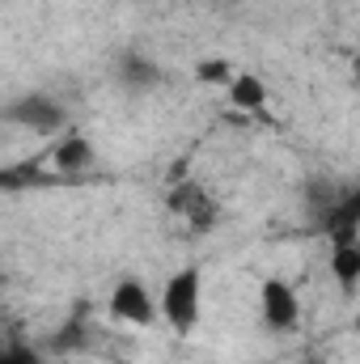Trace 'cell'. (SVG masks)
Instances as JSON below:
<instances>
[{
	"instance_id": "6da1fadb",
	"label": "cell",
	"mask_w": 360,
	"mask_h": 364,
	"mask_svg": "<svg viewBox=\"0 0 360 364\" xmlns=\"http://www.w3.org/2000/svg\"><path fill=\"white\" fill-rule=\"evenodd\" d=\"M199 309H203V272L199 267H182L166 279L162 288V318L174 326V331H195L199 322Z\"/></svg>"
},
{
	"instance_id": "7a4b0ae2",
	"label": "cell",
	"mask_w": 360,
	"mask_h": 364,
	"mask_svg": "<svg viewBox=\"0 0 360 364\" xmlns=\"http://www.w3.org/2000/svg\"><path fill=\"white\" fill-rule=\"evenodd\" d=\"M259 318H263V326L275 331V335H284V331L297 326L301 301H297V292H292L288 279H275V275L263 279V288H259Z\"/></svg>"
},
{
	"instance_id": "3957f363",
	"label": "cell",
	"mask_w": 360,
	"mask_h": 364,
	"mask_svg": "<svg viewBox=\"0 0 360 364\" xmlns=\"http://www.w3.org/2000/svg\"><path fill=\"white\" fill-rule=\"evenodd\" d=\"M110 318H119V322H127V326H153L157 305H153L144 279L127 275V279L115 284V292H110Z\"/></svg>"
},
{
	"instance_id": "277c9868",
	"label": "cell",
	"mask_w": 360,
	"mask_h": 364,
	"mask_svg": "<svg viewBox=\"0 0 360 364\" xmlns=\"http://www.w3.org/2000/svg\"><path fill=\"white\" fill-rule=\"evenodd\" d=\"M9 119H13V123H26V127H34V132H55V127H64V106H55V102L43 97V93H30V97H21L17 106H9Z\"/></svg>"
},
{
	"instance_id": "5b68a950",
	"label": "cell",
	"mask_w": 360,
	"mask_h": 364,
	"mask_svg": "<svg viewBox=\"0 0 360 364\" xmlns=\"http://www.w3.org/2000/svg\"><path fill=\"white\" fill-rule=\"evenodd\" d=\"M170 203H174L179 216H186L191 229H212L216 216H221V208L212 203V195H208L203 186H179V191L170 195Z\"/></svg>"
},
{
	"instance_id": "8992f818",
	"label": "cell",
	"mask_w": 360,
	"mask_h": 364,
	"mask_svg": "<svg viewBox=\"0 0 360 364\" xmlns=\"http://www.w3.org/2000/svg\"><path fill=\"white\" fill-rule=\"evenodd\" d=\"M331 272L344 288H352L360 279V233L348 229V233H331Z\"/></svg>"
},
{
	"instance_id": "52a82bcc",
	"label": "cell",
	"mask_w": 360,
	"mask_h": 364,
	"mask_svg": "<svg viewBox=\"0 0 360 364\" xmlns=\"http://www.w3.org/2000/svg\"><path fill=\"white\" fill-rule=\"evenodd\" d=\"M85 166H93L90 140L68 136V140H60V144H55V170H60V174H77V170H85Z\"/></svg>"
},
{
	"instance_id": "ba28073f",
	"label": "cell",
	"mask_w": 360,
	"mask_h": 364,
	"mask_svg": "<svg viewBox=\"0 0 360 364\" xmlns=\"http://www.w3.org/2000/svg\"><path fill=\"white\" fill-rule=\"evenodd\" d=\"M229 97H233L238 110H263L268 85H263L259 77H233V81H229Z\"/></svg>"
},
{
	"instance_id": "9c48e42d",
	"label": "cell",
	"mask_w": 360,
	"mask_h": 364,
	"mask_svg": "<svg viewBox=\"0 0 360 364\" xmlns=\"http://www.w3.org/2000/svg\"><path fill=\"white\" fill-rule=\"evenodd\" d=\"M199 77L203 81H233V73L225 64H199Z\"/></svg>"
},
{
	"instance_id": "30bf717a",
	"label": "cell",
	"mask_w": 360,
	"mask_h": 364,
	"mask_svg": "<svg viewBox=\"0 0 360 364\" xmlns=\"http://www.w3.org/2000/svg\"><path fill=\"white\" fill-rule=\"evenodd\" d=\"M0 364H43V360H38V356H30V352H9Z\"/></svg>"
}]
</instances>
